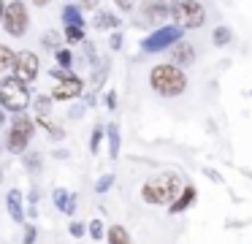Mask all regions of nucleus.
I'll return each instance as SVG.
<instances>
[{
    "instance_id": "obj_1",
    "label": "nucleus",
    "mask_w": 252,
    "mask_h": 244,
    "mask_svg": "<svg viewBox=\"0 0 252 244\" xmlns=\"http://www.w3.org/2000/svg\"><path fill=\"white\" fill-rule=\"evenodd\" d=\"M149 84L155 92H160L163 98H176L187 90V76L182 73L179 65L165 63V65H155L149 73Z\"/></svg>"
},
{
    "instance_id": "obj_2",
    "label": "nucleus",
    "mask_w": 252,
    "mask_h": 244,
    "mask_svg": "<svg viewBox=\"0 0 252 244\" xmlns=\"http://www.w3.org/2000/svg\"><path fill=\"white\" fill-rule=\"evenodd\" d=\"M182 182L176 174H160V176L149 179L147 184L141 187V198L147 201V204L152 206H160V204H168V201L176 198V193H179Z\"/></svg>"
},
{
    "instance_id": "obj_3",
    "label": "nucleus",
    "mask_w": 252,
    "mask_h": 244,
    "mask_svg": "<svg viewBox=\"0 0 252 244\" xmlns=\"http://www.w3.org/2000/svg\"><path fill=\"white\" fill-rule=\"evenodd\" d=\"M30 103V92L25 87L22 79L17 76H8L3 84H0V106L8 108V111H25Z\"/></svg>"
},
{
    "instance_id": "obj_4",
    "label": "nucleus",
    "mask_w": 252,
    "mask_h": 244,
    "mask_svg": "<svg viewBox=\"0 0 252 244\" xmlns=\"http://www.w3.org/2000/svg\"><path fill=\"white\" fill-rule=\"evenodd\" d=\"M171 16L179 27H201L206 22V11L198 0H179V3L171 8Z\"/></svg>"
},
{
    "instance_id": "obj_5",
    "label": "nucleus",
    "mask_w": 252,
    "mask_h": 244,
    "mask_svg": "<svg viewBox=\"0 0 252 244\" xmlns=\"http://www.w3.org/2000/svg\"><path fill=\"white\" fill-rule=\"evenodd\" d=\"M35 133V125L30 117H17L11 125V130H8V139H6V146L8 152H25L30 144V139H33Z\"/></svg>"
},
{
    "instance_id": "obj_6",
    "label": "nucleus",
    "mask_w": 252,
    "mask_h": 244,
    "mask_svg": "<svg viewBox=\"0 0 252 244\" xmlns=\"http://www.w3.org/2000/svg\"><path fill=\"white\" fill-rule=\"evenodd\" d=\"M52 76L57 79L55 90H52V95H55V101H71V98H79L84 90V81L79 79V76H71L65 68H57L52 70Z\"/></svg>"
},
{
    "instance_id": "obj_7",
    "label": "nucleus",
    "mask_w": 252,
    "mask_h": 244,
    "mask_svg": "<svg viewBox=\"0 0 252 244\" xmlns=\"http://www.w3.org/2000/svg\"><path fill=\"white\" fill-rule=\"evenodd\" d=\"M179 41H182V27H179V25H174V27H160V30H155L152 35L144 38L141 49H144L147 54H152V52H163V49H168V46H176Z\"/></svg>"
},
{
    "instance_id": "obj_8",
    "label": "nucleus",
    "mask_w": 252,
    "mask_h": 244,
    "mask_svg": "<svg viewBox=\"0 0 252 244\" xmlns=\"http://www.w3.org/2000/svg\"><path fill=\"white\" fill-rule=\"evenodd\" d=\"M3 27H6L8 35L22 38L25 30H28V8H25L22 0H14V3L6 5V19H3Z\"/></svg>"
},
{
    "instance_id": "obj_9",
    "label": "nucleus",
    "mask_w": 252,
    "mask_h": 244,
    "mask_svg": "<svg viewBox=\"0 0 252 244\" xmlns=\"http://www.w3.org/2000/svg\"><path fill=\"white\" fill-rule=\"evenodd\" d=\"M38 68H41L38 54H33V52H22V54H19V65H17V79H22V81H33L35 76H38Z\"/></svg>"
},
{
    "instance_id": "obj_10",
    "label": "nucleus",
    "mask_w": 252,
    "mask_h": 244,
    "mask_svg": "<svg viewBox=\"0 0 252 244\" xmlns=\"http://www.w3.org/2000/svg\"><path fill=\"white\" fill-rule=\"evenodd\" d=\"M171 57H174V65H179V68H187V65L195 60V46L187 41H179L174 46V52H171Z\"/></svg>"
},
{
    "instance_id": "obj_11",
    "label": "nucleus",
    "mask_w": 252,
    "mask_h": 244,
    "mask_svg": "<svg viewBox=\"0 0 252 244\" xmlns=\"http://www.w3.org/2000/svg\"><path fill=\"white\" fill-rule=\"evenodd\" d=\"M17 65H19V54L0 43V73H17Z\"/></svg>"
},
{
    "instance_id": "obj_12",
    "label": "nucleus",
    "mask_w": 252,
    "mask_h": 244,
    "mask_svg": "<svg viewBox=\"0 0 252 244\" xmlns=\"http://www.w3.org/2000/svg\"><path fill=\"white\" fill-rule=\"evenodd\" d=\"M6 204H8V211H11L14 220L22 222V220H25V211H22V193H19V190H11V193H8V198H6Z\"/></svg>"
},
{
    "instance_id": "obj_13",
    "label": "nucleus",
    "mask_w": 252,
    "mask_h": 244,
    "mask_svg": "<svg viewBox=\"0 0 252 244\" xmlns=\"http://www.w3.org/2000/svg\"><path fill=\"white\" fill-rule=\"evenodd\" d=\"M73 201H76V195L65 193V190H55V204L60 211H73V206H76Z\"/></svg>"
},
{
    "instance_id": "obj_14",
    "label": "nucleus",
    "mask_w": 252,
    "mask_h": 244,
    "mask_svg": "<svg viewBox=\"0 0 252 244\" xmlns=\"http://www.w3.org/2000/svg\"><path fill=\"white\" fill-rule=\"evenodd\" d=\"M106 239H109V244H130V236H127V231L122 225H111Z\"/></svg>"
},
{
    "instance_id": "obj_15",
    "label": "nucleus",
    "mask_w": 252,
    "mask_h": 244,
    "mask_svg": "<svg viewBox=\"0 0 252 244\" xmlns=\"http://www.w3.org/2000/svg\"><path fill=\"white\" fill-rule=\"evenodd\" d=\"M192 201H195V187H185V193L179 195V198H176V204L171 206V211H182V209H187V206L192 204Z\"/></svg>"
},
{
    "instance_id": "obj_16",
    "label": "nucleus",
    "mask_w": 252,
    "mask_h": 244,
    "mask_svg": "<svg viewBox=\"0 0 252 244\" xmlns=\"http://www.w3.org/2000/svg\"><path fill=\"white\" fill-rule=\"evenodd\" d=\"M168 14H171V11H168V5H163V3H149V5H147V16H149L152 22L165 19Z\"/></svg>"
},
{
    "instance_id": "obj_17",
    "label": "nucleus",
    "mask_w": 252,
    "mask_h": 244,
    "mask_svg": "<svg viewBox=\"0 0 252 244\" xmlns=\"http://www.w3.org/2000/svg\"><path fill=\"white\" fill-rule=\"evenodd\" d=\"M95 27H120V19H117L114 14H106V11H100L98 16H95Z\"/></svg>"
},
{
    "instance_id": "obj_18",
    "label": "nucleus",
    "mask_w": 252,
    "mask_h": 244,
    "mask_svg": "<svg viewBox=\"0 0 252 244\" xmlns=\"http://www.w3.org/2000/svg\"><path fill=\"white\" fill-rule=\"evenodd\" d=\"M63 19H65V25H82V14H79V8H73V5H68V8L63 11Z\"/></svg>"
},
{
    "instance_id": "obj_19",
    "label": "nucleus",
    "mask_w": 252,
    "mask_h": 244,
    "mask_svg": "<svg viewBox=\"0 0 252 244\" xmlns=\"http://www.w3.org/2000/svg\"><path fill=\"white\" fill-rule=\"evenodd\" d=\"M212 41H214V46H225V43L230 41V30L228 27H217L214 35H212Z\"/></svg>"
},
{
    "instance_id": "obj_20",
    "label": "nucleus",
    "mask_w": 252,
    "mask_h": 244,
    "mask_svg": "<svg viewBox=\"0 0 252 244\" xmlns=\"http://www.w3.org/2000/svg\"><path fill=\"white\" fill-rule=\"evenodd\" d=\"M109 144H111V157H117V152H120V130H117V125H109Z\"/></svg>"
},
{
    "instance_id": "obj_21",
    "label": "nucleus",
    "mask_w": 252,
    "mask_h": 244,
    "mask_svg": "<svg viewBox=\"0 0 252 244\" xmlns=\"http://www.w3.org/2000/svg\"><path fill=\"white\" fill-rule=\"evenodd\" d=\"M65 38H68L71 43L82 41V38H84V30H82V25H68V30H65Z\"/></svg>"
},
{
    "instance_id": "obj_22",
    "label": "nucleus",
    "mask_w": 252,
    "mask_h": 244,
    "mask_svg": "<svg viewBox=\"0 0 252 244\" xmlns=\"http://www.w3.org/2000/svg\"><path fill=\"white\" fill-rule=\"evenodd\" d=\"M49 106H52V101H49V98H44V95H38V98H35V108H38V117H46Z\"/></svg>"
},
{
    "instance_id": "obj_23",
    "label": "nucleus",
    "mask_w": 252,
    "mask_h": 244,
    "mask_svg": "<svg viewBox=\"0 0 252 244\" xmlns=\"http://www.w3.org/2000/svg\"><path fill=\"white\" fill-rule=\"evenodd\" d=\"M25 166H28L30 171H41V155H38V152L28 155V157H25Z\"/></svg>"
},
{
    "instance_id": "obj_24",
    "label": "nucleus",
    "mask_w": 252,
    "mask_h": 244,
    "mask_svg": "<svg viewBox=\"0 0 252 244\" xmlns=\"http://www.w3.org/2000/svg\"><path fill=\"white\" fill-rule=\"evenodd\" d=\"M57 63H60V68H68V65L73 63L71 52H68V49H57Z\"/></svg>"
},
{
    "instance_id": "obj_25",
    "label": "nucleus",
    "mask_w": 252,
    "mask_h": 244,
    "mask_svg": "<svg viewBox=\"0 0 252 244\" xmlns=\"http://www.w3.org/2000/svg\"><path fill=\"white\" fill-rule=\"evenodd\" d=\"M111 182H114V176H111V174H106V176H100V182L95 184V190H98V193H106V190L111 187Z\"/></svg>"
},
{
    "instance_id": "obj_26",
    "label": "nucleus",
    "mask_w": 252,
    "mask_h": 244,
    "mask_svg": "<svg viewBox=\"0 0 252 244\" xmlns=\"http://www.w3.org/2000/svg\"><path fill=\"white\" fill-rule=\"evenodd\" d=\"M60 43V33H46L44 35V46H57Z\"/></svg>"
},
{
    "instance_id": "obj_27",
    "label": "nucleus",
    "mask_w": 252,
    "mask_h": 244,
    "mask_svg": "<svg viewBox=\"0 0 252 244\" xmlns=\"http://www.w3.org/2000/svg\"><path fill=\"white\" fill-rule=\"evenodd\" d=\"M90 236H93V239H100V236H103V228H100L98 220L90 222Z\"/></svg>"
},
{
    "instance_id": "obj_28",
    "label": "nucleus",
    "mask_w": 252,
    "mask_h": 244,
    "mask_svg": "<svg viewBox=\"0 0 252 244\" xmlns=\"http://www.w3.org/2000/svg\"><path fill=\"white\" fill-rule=\"evenodd\" d=\"M98 146H100V128H95L93 130V139H90V149L98 152Z\"/></svg>"
},
{
    "instance_id": "obj_29",
    "label": "nucleus",
    "mask_w": 252,
    "mask_h": 244,
    "mask_svg": "<svg viewBox=\"0 0 252 244\" xmlns=\"http://www.w3.org/2000/svg\"><path fill=\"white\" fill-rule=\"evenodd\" d=\"M117 3V8H122V11H133L136 8V0H114Z\"/></svg>"
},
{
    "instance_id": "obj_30",
    "label": "nucleus",
    "mask_w": 252,
    "mask_h": 244,
    "mask_svg": "<svg viewBox=\"0 0 252 244\" xmlns=\"http://www.w3.org/2000/svg\"><path fill=\"white\" fill-rule=\"evenodd\" d=\"M33 242H35V228L30 225L28 231H25V244H33Z\"/></svg>"
},
{
    "instance_id": "obj_31",
    "label": "nucleus",
    "mask_w": 252,
    "mask_h": 244,
    "mask_svg": "<svg viewBox=\"0 0 252 244\" xmlns=\"http://www.w3.org/2000/svg\"><path fill=\"white\" fill-rule=\"evenodd\" d=\"M203 174H206L209 179H214V182H222V176H220V174L214 171V168H203Z\"/></svg>"
},
{
    "instance_id": "obj_32",
    "label": "nucleus",
    "mask_w": 252,
    "mask_h": 244,
    "mask_svg": "<svg viewBox=\"0 0 252 244\" xmlns=\"http://www.w3.org/2000/svg\"><path fill=\"white\" fill-rule=\"evenodd\" d=\"M82 233H84V225H82V222H73V225H71V236H82Z\"/></svg>"
},
{
    "instance_id": "obj_33",
    "label": "nucleus",
    "mask_w": 252,
    "mask_h": 244,
    "mask_svg": "<svg viewBox=\"0 0 252 244\" xmlns=\"http://www.w3.org/2000/svg\"><path fill=\"white\" fill-rule=\"evenodd\" d=\"M109 43H111V49H120V46H122V35H120V33H114Z\"/></svg>"
},
{
    "instance_id": "obj_34",
    "label": "nucleus",
    "mask_w": 252,
    "mask_h": 244,
    "mask_svg": "<svg viewBox=\"0 0 252 244\" xmlns=\"http://www.w3.org/2000/svg\"><path fill=\"white\" fill-rule=\"evenodd\" d=\"M6 19V3H3V0H0V22Z\"/></svg>"
},
{
    "instance_id": "obj_35",
    "label": "nucleus",
    "mask_w": 252,
    "mask_h": 244,
    "mask_svg": "<svg viewBox=\"0 0 252 244\" xmlns=\"http://www.w3.org/2000/svg\"><path fill=\"white\" fill-rule=\"evenodd\" d=\"M82 5H87V8H93V5H98V0H82Z\"/></svg>"
},
{
    "instance_id": "obj_36",
    "label": "nucleus",
    "mask_w": 252,
    "mask_h": 244,
    "mask_svg": "<svg viewBox=\"0 0 252 244\" xmlns=\"http://www.w3.org/2000/svg\"><path fill=\"white\" fill-rule=\"evenodd\" d=\"M33 3H35V5H46L49 0H33Z\"/></svg>"
},
{
    "instance_id": "obj_37",
    "label": "nucleus",
    "mask_w": 252,
    "mask_h": 244,
    "mask_svg": "<svg viewBox=\"0 0 252 244\" xmlns=\"http://www.w3.org/2000/svg\"><path fill=\"white\" fill-rule=\"evenodd\" d=\"M3 122H6V119H3V111H0V128H3Z\"/></svg>"
}]
</instances>
